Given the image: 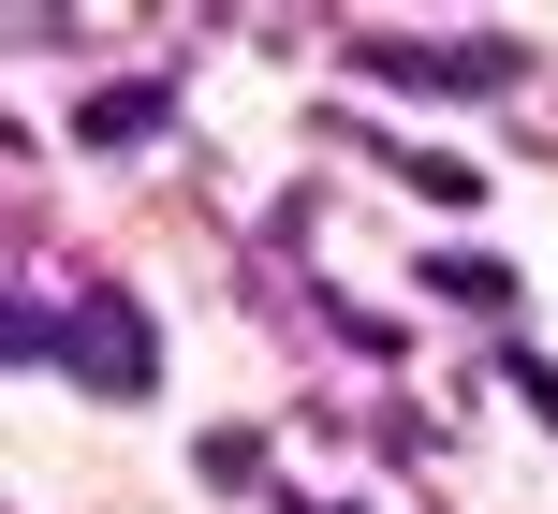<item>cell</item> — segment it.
Returning <instances> with one entry per match:
<instances>
[{
	"label": "cell",
	"mask_w": 558,
	"mask_h": 514,
	"mask_svg": "<svg viewBox=\"0 0 558 514\" xmlns=\"http://www.w3.org/2000/svg\"><path fill=\"white\" fill-rule=\"evenodd\" d=\"M367 74L383 88H500L514 45H412V29H367Z\"/></svg>",
	"instance_id": "cell-1"
},
{
	"label": "cell",
	"mask_w": 558,
	"mask_h": 514,
	"mask_svg": "<svg viewBox=\"0 0 558 514\" xmlns=\"http://www.w3.org/2000/svg\"><path fill=\"white\" fill-rule=\"evenodd\" d=\"M133 133H162V88H104L88 103V147H133Z\"/></svg>",
	"instance_id": "cell-3"
},
{
	"label": "cell",
	"mask_w": 558,
	"mask_h": 514,
	"mask_svg": "<svg viewBox=\"0 0 558 514\" xmlns=\"http://www.w3.org/2000/svg\"><path fill=\"white\" fill-rule=\"evenodd\" d=\"M338 514H353V500H338Z\"/></svg>",
	"instance_id": "cell-4"
},
{
	"label": "cell",
	"mask_w": 558,
	"mask_h": 514,
	"mask_svg": "<svg viewBox=\"0 0 558 514\" xmlns=\"http://www.w3.org/2000/svg\"><path fill=\"white\" fill-rule=\"evenodd\" d=\"M426 280H441L456 309H500V323H514V265H485V250H441V265H426Z\"/></svg>",
	"instance_id": "cell-2"
}]
</instances>
